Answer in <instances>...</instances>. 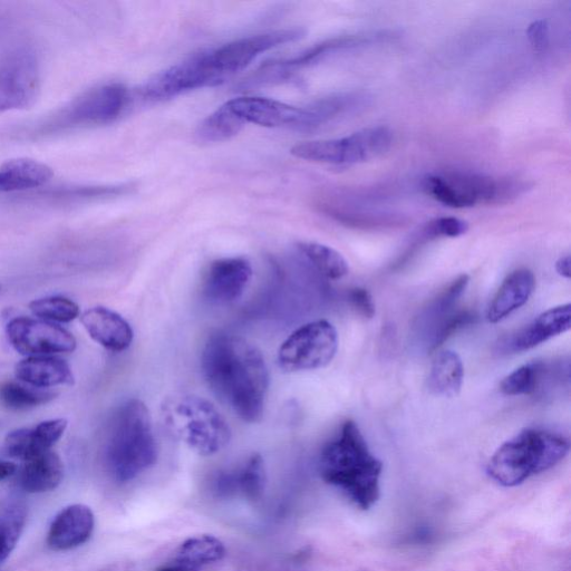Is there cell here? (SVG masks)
<instances>
[{
	"label": "cell",
	"mask_w": 571,
	"mask_h": 571,
	"mask_svg": "<svg viewBox=\"0 0 571 571\" xmlns=\"http://www.w3.org/2000/svg\"><path fill=\"white\" fill-rule=\"evenodd\" d=\"M64 464L58 454L50 451L26 461L19 474V485L28 493H44L61 485Z\"/></svg>",
	"instance_id": "cb8c5ba5"
},
{
	"label": "cell",
	"mask_w": 571,
	"mask_h": 571,
	"mask_svg": "<svg viewBox=\"0 0 571 571\" xmlns=\"http://www.w3.org/2000/svg\"><path fill=\"white\" fill-rule=\"evenodd\" d=\"M470 283L468 275H461L443 290V292L434 299L429 308V313L434 317L441 318L456 311L459 299Z\"/></svg>",
	"instance_id": "e575fe53"
},
{
	"label": "cell",
	"mask_w": 571,
	"mask_h": 571,
	"mask_svg": "<svg viewBox=\"0 0 571 571\" xmlns=\"http://www.w3.org/2000/svg\"><path fill=\"white\" fill-rule=\"evenodd\" d=\"M56 393L26 386L17 382L0 384V404L12 411H25L50 403L56 398Z\"/></svg>",
	"instance_id": "f1b7e54d"
},
{
	"label": "cell",
	"mask_w": 571,
	"mask_h": 571,
	"mask_svg": "<svg viewBox=\"0 0 571 571\" xmlns=\"http://www.w3.org/2000/svg\"><path fill=\"white\" fill-rule=\"evenodd\" d=\"M27 521V508L22 500L9 498L0 502V564L11 556Z\"/></svg>",
	"instance_id": "484cf974"
},
{
	"label": "cell",
	"mask_w": 571,
	"mask_h": 571,
	"mask_svg": "<svg viewBox=\"0 0 571 571\" xmlns=\"http://www.w3.org/2000/svg\"><path fill=\"white\" fill-rule=\"evenodd\" d=\"M319 471L328 485L341 489L362 510L371 509L380 498L383 464L373 456L352 420L346 421L340 434L325 445Z\"/></svg>",
	"instance_id": "7a4b0ae2"
},
{
	"label": "cell",
	"mask_w": 571,
	"mask_h": 571,
	"mask_svg": "<svg viewBox=\"0 0 571 571\" xmlns=\"http://www.w3.org/2000/svg\"><path fill=\"white\" fill-rule=\"evenodd\" d=\"M29 309L35 316L57 323H70L80 316L79 305L62 296L36 299L29 304Z\"/></svg>",
	"instance_id": "1f68e13d"
},
{
	"label": "cell",
	"mask_w": 571,
	"mask_h": 571,
	"mask_svg": "<svg viewBox=\"0 0 571 571\" xmlns=\"http://www.w3.org/2000/svg\"><path fill=\"white\" fill-rule=\"evenodd\" d=\"M15 375L19 381L37 389L72 385L75 380L70 365L61 358L52 356L26 358L16 365Z\"/></svg>",
	"instance_id": "7402d4cb"
},
{
	"label": "cell",
	"mask_w": 571,
	"mask_h": 571,
	"mask_svg": "<svg viewBox=\"0 0 571 571\" xmlns=\"http://www.w3.org/2000/svg\"><path fill=\"white\" fill-rule=\"evenodd\" d=\"M226 548L221 541L209 535L189 538L183 543L174 560L200 571L202 567L217 563L224 558Z\"/></svg>",
	"instance_id": "4316f807"
},
{
	"label": "cell",
	"mask_w": 571,
	"mask_h": 571,
	"mask_svg": "<svg viewBox=\"0 0 571 571\" xmlns=\"http://www.w3.org/2000/svg\"><path fill=\"white\" fill-rule=\"evenodd\" d=\"M422 187L435 201L454 209L471 208L480 203L505 205L524 195L528 189L527 183L518 179H495L460 170L428 174Z\"/></svg>",
	"instance_id": "8992f818"
},
{
	"label": "cell",
	"mask_w": 571,
	"mask_h": 571,
	"mask_svg": "<svg viewBox=\"0 0 571 571\" xmlns=\"http://www.w3.org/2000/svg\"><path fill=\"white\" fill-rule=\"evenodd\" d=\"M348 300L355 311L364 318H373L375 315V304L369 290L364 288H354L348 294Z\"/></svg>",
	"instance_id": "8d00e7d4"
},
{
	"label": "cell",
	"mask_w": 571,
	"mask_h": 571,
	"mask_svg": "<svg viewBox=\"0 0 571 571\" xmlns=\"http://www.w3.org/2000/svg\"><path fill=\"white\" fill-rule=\"evenodd\" d=\"M536 278L527 268L512 272L497 290L488 307L487 318L491 324H497L514 314L534 294Z\"/></svg>",
	"instance_id": "44dd1931"
},
{
	"label": "cell",
	"mask_w": 571,
	"mask_h": 571,
	"mask_svg": "<svg viewBox=\"0 0 571 571\" xmlns=\"http://www.w3.org/2000/svg\"><path fill=\"white\" fill-rule=\"evenodd\" d=\"M304 35L302 28L279 29L228 43L210 51V56L217 72L228 80L230 76L245 70L259 55L275 47L296 42Z\"/></svg>",
	"instance_id": "4fadbf2b"
},
{
	"label": "cell",
	"mask_w": 571,
	"mask_h": 571,
	"mask_svg": "<svg viewBox=\"0 0 571 571\" xmlns=\"http://www.w3.org/2000/svg\"><path fill=\"white\" fill-rule=\"evenodd\" d=\"M338 350L333 324L321 319L296 329L280 346L278 364L288 373L314 371L331 364Z\"/></svg>",
	"instance_id": "9c48e42d"
},
{
	"label": "cell",
	"mask_w": 571,
	"mask_h": 571,
	"mask_svg": "<svg viewBox=\"0 0 571 571\" xmlns=\"http://www.w3.org/2000/svg\"><path fill=\"white\" fill-rule=\"evenodd\" d=\"M297 247L318 272L329 279H342L350 272L346 259L331 247L313 241H303Z\"/></svg>",
	"instance_id": "f546056e"
},
{
	"label": "cell",
	"mask_w": 571,
	"mask_h": 571,
	"mask_svg": "<svg viewBox=\"0 0 571 571\" xmlns=\"http://www.w3.org/2000/svg\"><path fill=\"white\" fill-rule=\"evenodd\" d=\"M226 82L212 64L210 51L202 52L188 60L154 75L140 89L145 101L159 102L176 98L191 91L214 87Z\"/></svg>",
	"instance_id": "30bf717a"
},
{
	"label": "cell",
	"mask_w": 571,
	"mask_h": 571,
	"mask_svg": "<svg viewBox=\"0 0 571 571\" xmlns=\"http://www.w3.org/2000/svg\"><path fill=\"white\" fill-rule=\"evenodd\" d=\"M16 472V466L9 461L0 460V481L12 477Z\"/></svg>",
	"instance_id": "ab89813d"
},
{
	"label": "cell",
	"mask_w": 571,
	"mask_h": 571,
	"mask_svg": "<svg viewBox=\"0 0 571 571\" xmlns=\"http://www.w3.org/2000/svg\"><path fill=\"white\" fill-rule=\"evenodd\" d=\"M81 322L92 340L111 352L128 350L133 342L131 325L109 308L93 307L81 316Z\"/></svg>",
	"instance_id": "ffe728a7"
},
{
	"label": "cell",
	"mask_w": 571,
	"mask_h": 571,
	"mask_svg": "<svg viewBox=\"0 0 571 571\" xmlns=\"http://www.w3.org/2000/svg\"><path fill=\"white\" fill-rule=\"evenodd\" d=\"M393 140V131L389 127L379 125L341 139L300 143L295 145L290 153L306 161L352 166L383 156L391 149Z\"/></svg>",
	"instance_id": "ba28073f"
},
{
	"label": "cell",
	"mask_w": 571,
	"mask_h": 571,
	"mask_svg": "<svg viewBox=\"0 0 571 571\" xmlns=\"http://www.w3.org/2000/svg\"><path fill=\"white\" fill-rule=\"evenodd\" d=\"M201 369L211 391L239 419L257 423L263 418L269 373L254 344L237 335L212 334L202 351Z\"/></svg>",
	"instance_id": "6da1fadb"
},
{
	"label": "cell",
	"mask_w": 571,
	"mask_h": 571,
	"mask_svg": "<svg viewBox=\"0 0 571 571\" xmlns=\"http://www.w3.org/2000/svg\"><path fill=\"white\" fill-rule=\"evenodd\" d=\"M474 319L476 316L470 311H454L439 318L438 324L433 329L429 351H437L450 337L471 325Z\"/></svg>",
	"instance_id": "836d02e7"
},
{
	"label": "cell",
	"mask_w": 571,
	"mask_h": 571,
	"mask_svg": "<svg viewBox=\"0 0 571 571\" xmlns=\"http://www.w3.org/2000/svg\"><path fill=\"white\" fill-rule=\"evenodd\" d=\"M570 256H564L557 260L556 263V272L559 276L570 279L571 277V268H570Z\"/></svg>",
	"instance_id": "f35d334b"
},
{
	"label": "cell",
	"mask_w": 571,
	"mask_h": 571,
	"mask_svg": "<svg viewBox=\"0 0 571 571\" xmlns=\"http://www.w3.org/2000/svg\"><path fill=\"white\" fill-rule=\"evenodd\" d=\"M527 35L535 51L541 53L547 50L549 45V26L546 21L531 23L527 29Z\"/></svg>",
	"instance_id": "74e56055"
},
{
	"label": "cell",
	"mask_w": 571,
	"mask_h": 571,
	"mask_svg": "<svg viewBox=\"0 0 571 571\" xmlns=\"http://www.w3.org/2000/svg\"><path fill=\"white\" fill-rule=\"evenodd\" d=\"M226 103L245 124L306 131L319 128L318 115L313 105L307 108H296V106L273 99L246 98V96Z\"/></svg>",
	"instance_id": "7c38bea8"
},
{
	"label": "cell",
	"mask_w": 571,
	"mask_h": 571,
	"mask_svg": "<svg viewBox=\"0 0 571 571\" xmlns=\"http://www.w3.org/2000/svg\"><path fill=\"white\" fill-rule=\"evenodd\" d=\"M245 125L225 103L202 121L197 130V138L205 143L225 142L236 137Z\"/></svg>",
	"instance_id": "83f0119b"
},
{
	"label": "cell",
	"mask_w": 571,
	"mask_h": 571,
	"mask_svg": "<svg viewBox=\"0 0 571 571\" xmlns=\"http://www.w3.org/2000/svg\"><path fill=\"white\" fill-rule=\"evenodd\" d=\"M9 343L18 353L33 357L75 351V337L52 323L28 317L14 318L6 328Z\"/></svg>",
	"instance_id": "5bb4252c"
},
{
	"label": "cell",
	"mask_w": 571,
	"mask_h": 571,
	"mask_svg": "<svg viewBox=\"0 0 571 571\" xmlns=\"http://www.w3.org/2000/svg\"><path fill=\"white\" fill-rule=\"evenodd\" d=\"M464 366L458 353L447 350L433 358L429 373L430 391L443 398H454L463 385Z\"/></svg>",
	"instance_id": "d4e9b609"
},
{
	"label": "cell",
	"mask_w": 571,
	"mask_h": 571,
	"mask_svg": "<svg viewBox=\"0 0 571 571\" xmlns=\"http://www.w3.org/2000/svg\"><path fill=\"white\" fill-rule=\"evenodd\" d=\"M158 460V445L148 406L138 399L123 403L113 415L104 447L110 476L120 483L137 479Z\"/></svg>",
	"instance_id": "3957f363"
},
{
	"label": "cell",
	"mask_w": 571,
	"mask_h": 571,
	"mask_svg": "<svg viewBox=\"0 0 571 571\" xmlns=\"http://www.w3.org/2000/svg\"><path fill=\"white\" fill-rule=\"evenodd\" d=\"M164 427L174 438L203 457L224 450L231 440V429L216 406L198 395L179 394L161 406Z\"/></svg>",
	"instance_id": "5b68a950"
},
{
	"label": "cell",
	"mask_w": 571,
	"mask_h": 571,
	"mask_svg": "<svg viewBox=\"0 0 571 571\" xmlns=\"http://www.w3.org/2000/svg\"><path fill=\"white\" fill-rule=\"evenodd\" d=\"M67 421L55 419L42 422L36 427L15 430L4 441V452L9 458L24 462L42 456L63 437Z\"/></svg>",
	"instance_id": "ac0fdd59"
},
{
	"label": "cell",
	"mask_w": 571,
	"mask_h": 571,
	"mask_svg": "<svg viewBox=\"0 0 571 571\" xmlns=\"http://www.w3.org/2000/svg\"><path fill=\"white\" fill-rule=\"evenodd\" d=\"M95 527L91 508L72 505L64 508L52 522L47 535V545L55 551L71 550L89 540Z\"/></svg>",
	"instance_id": "d6986e66"
},
{
	"label": "cell",
	"mask_w": 571,
	"mask_h": 571,
	"mask_svg": "<svg viewBox=\"0 0 571 571\" xmlns=\"http://www.w3.org/2000/svg\"><path fill=\"white\" fill-rule=\"evenodd\" d=\"M52 177V169L40 161L27 158L9 160L0 166V193L40 188Z\"/></svg>",
	"instance_id": "603a6c76"
},
{
	"label": "cell",
	"mask_w": 571,
	"mask_h": 571,
	"mask_svg": "<svg viewBox=\"0 0 571 571\" xmlns=\"http://www.w3.org/2000/svg\"><path fill=\"white\" fill-rule=\"evenodd\" d=\"M564 435L541 429H525L503 443L491 457L489 477L503 487H516L536 474L557 466L569 453Z\"/></svg>",
	"instance_id": "277c9868"
},
{
	"label": "cell",
	"mask_w": 571,
	"mask_h": 571,
	"mask_svg": "<svg viewBox=\"0 0 571 571\" xmlns=\"http://www.w3.org/2000/svg\"><path fill=\"white\" fill-rule=\"evenodd\" d=\"M372 41V36L361 35L334 38V40L318 44L298 56L288 58V60L274 61L261 66L254 76L245 82L244 87L248 89V87L285 80L298 70L322 61L323 58L332 53L346 50V48L361 46Z\"/></svg>",
	"instance_id": "9a60e30c"
},
{
	"label": "cell",
	"mask_w": 571,
	"mask_h": 571,
	"mask_svg": "<svg viewBox=\"0 0 571 571\" xmlns=\"http://www.w3.org/2000/svg\"><path fill=\"white\" fill-rule=\"evenodd\" d=\"M469 230L468 222L454 217L438 218L430 222L423 231L428 239L458 238L466 235Z\"/></svg>",
	"instance_id": "d590c367"
},
{
	"label": "cell",
	"mask_w": 571,
	"mask_h": 571,
	"mask_svg": "<svg viewBox=\"0 0 571 571\" xmlns=\"http://www.w3.org/2000/svg\"><path fill=\"white\" fill-rule=\"evenodd\" d=\"M130 102V91L123 84L111 83L94 87L38 122L29 130L28 135L40 138L108 125L121 118Z\"/></svg>",
	"instance_id": "52a82bcc"
},
{
	"label": "cell",
	"mask_w": 571,
	"mask_h": 571,
	"mask_svg": "<svg viewBox=\"0 0 571 571\" xmlns=\"http://www.w3.org/2000/svg\"><path fill=\"white\" fill-rule=\"evenodd\" d=\"M571 327V305L565 304L548 309L534 322L518 332L502 338L499 352L505 354L522 353L535 348L550 338L569 331Z\"/></svg>",
	"instance_id": "e0dca14e"
},
{
	"label": "cell",
	"mask_w": 571,
	"mask_h": 571,
	"mask_svg": "<svg viewBox=\"0 0 571 571\" xmlns=\"http://www.w3.org/2000/svg\"><path fill=\"white\" fill-rule=\"evenodd\" d=\"M40 89V64L33 51L22 48L0 58V114L29 108Z\"/></svg>",
	"instance_id": "8fae6325"
},
{
	"label": "cell",
	"mask_w": 571,
	"mask_h": 571,
	"mask_svg": "<svg viewBox=\"0 0 571 571\" xmlns=\"http://www.w3.org/2000/svg\"><path fill=\"white\" fill-rule=\"evenodd\" d=\"M547 365L531 362L518 367L500 383V391L508 396L536 394L545 383Z\"/></svg>",
	"instance_id": "4dcf8cb0"
},
{
	"label": "cell",
	"mask_w": 571,
	"mask_h": 571,
	"mask_svg": "<svg viewBox=\"0 0 571 571\" xmlns=\"http://www.w3.org/2000/svg\"><path fill=\"white\" fill-rule=\"evenodd\" d=\"M253 278V267L241 257L215 260L208 269L203 294L212 303L230 304L244 295Z\"/></svg>",
	"instance_id": "2e32d148"
},
{
	"label": "cell",
	"mask_w": 571,
	"mask_h": 571,
	"mask_svg": "<svg viewBox=\"0 0 571 571\" xmlns=\"http://www.w3.org/2000/svg\"><path fill=\"white\" fill-rule=\"evenodd\" d=\"M156 571H198L186 565L179 563L177 560H171L170 563L159 567Z\"/></svg>",
	"instance_id": "60d3db41"
},
{
	"label": "cell",
	"mask_w": 571,
	"mask_h": 571,
	"mask_svg": "<svg viewBox=\"0 0 571 571\" xmlns=\"http://www.w3.org/2000/svg\"><path fill=\"white\" fill-rule=\"evenodd\" d=\"M236 479L238 493L249 500H259L263 496L266 481L263 458L253 454L245 466L236 471Z\"/></svg>",
	"instance_id": "d6a6232c"
}]
</instances>
